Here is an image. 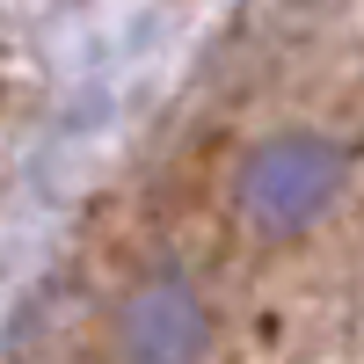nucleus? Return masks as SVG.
<instances>
[{"mask_svg": "<svg viewBox=\"0 0 364 364\" xmlns=\"http://www.w3.org/2000/svg\"><path fill=\"white\" fill-rule=\"evenodd\" d=\"M350 182V154L321 132H277L262 139L248 161H240V182H233V204L262 240H291L306 233L328 204L343 197Z\"/></svg>", "mask_w": 364, "mask_h": 364, "instance_id": "obj_1", "label": "nucleus"}, {"mask_svg": "<svg viewBox=\"0 0 364 364\" xmlns=\"http://www.w3.org/2000/svg\"><path fill=\"white\" fill-rule=\"evenodd\" d=\"M204 350H211V314L197 284L146 277L117 306V364H197Z\"/></svg>", "mask_w": 364, "mask_h": 364, "instance_id": "obj_2", "label": "nucleus"}]
</instances>
